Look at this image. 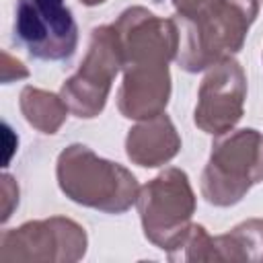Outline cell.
<instances>
[{
    "mask_svg": "<svg viewBox=\"0 0 263 263\" xmlns=\"http://www.w3.org/2000/svg\"><path fill=\"white\" fill-rule=\"evenodd\" d=\"M166 257L168 261H218L214 236L201 224H191L177 249Z\"/></svg>",
    "mask_w": 263,
    "mask_h": 263,
    "instance_id": "14",
    "label": "cell"
},
{
    "mask_svg": "<svg viewBox=\"0 0 263 263\" xmlns=\"http://www.w3.org/2000/svg\"><path fill=\"white\" fill-rule=\"evenodd\" d=\"M171 2L179 16H189V14H195L199 8H203L210 0H171Z\"/></svg>",
    "mask_w": 263,
    "mask_h": 263,
    "instance_id": "16",
    "label": "cell"
},
{
    "mask_svg": "<svg viewBox=\"0 0 263 263\" xmlns=\"http://www.w3.org/2000/svg\"><path fill=\"white\" fill-rule=\"evenodd\" d=\"M18 107L29 125H33L37 132L49 134V136L55 134L64 125V121L70 113L68 105L64 103V99L60 95L31 86V84L21 90Z\"/></svg>",
    "mask_w": 263,
    "mask_h": 263,
    "instance_id": "13",
    "label": "cell"
},
{
    "mask_svg": "<svg viewBox=\"0 0 263 263\" xmlns=\"http://www.w3.org/2000/svg\"><path fill=\"white\" fill-rule=\"evenodd\" d=\"M181 150V136L166 113L138 121L125 136L127 158L144 168L171 162Z\"/></svg>",
    "mask_w": 263,
    "mask_h": 263,
    "instance_id": "11",
    "label": "cell"
},
{
    "mask_svg": "<svg viewBox=\"0 0 263 263\" xmlns=\"http://www.w3.org/2000/svg\"><path fill=\"white\" fill-rule=\"evenodd\" d=\"M2 195H4V210H2V222H6L12 214V210L18 205V185L16 181L4 173L2 175Z\"/></svg>",
    "mask_w": 263,
    "mask_h": 263,
    "instance_id": "15",
    "label": "cell"
},
{
    "mask_svg": "<svg viewBox=\"0 0 263 263\" xmlns=\"http://www.w3.org/2000/svg\"><path fill=\"white\" fill-rule=\"evenodd\" d=\"M14 41L31 58L70 60L78 45V27L66 0H14Z\"/></svg>",
    "mask_w": 263,
    "mask_h": 263,
    "instance_id": "7",
    "label": "cell"
},
{
    "mask_svg": "<svg viewBox=\"0 0 263 263\" xmlns=\"http://www.w3.org/2000/svg\"><path fill=\"white\" fill-rule=\"evenodd\" d=\"M121 70L123 80L117 90L119 113L136 121L164 113L171 99L168 64H136Z\"/></svg>",
    "mask_w": 263,
    "mask_h": 263,
    "instance_id": "10",
    "label": "cell"
},
{
    "mask_svg": "<svg viewBox=\"0 0 263 263\" xmlns=\"http://www.w3.org/2000/svg\"><path fill=\"white\" fill-rule=\"evenodd\" d=\"M119 37L123 68L136 64H171L179 51L175 18H162L144 6L125 8L113 23Z\"/></svg>",
    "mask_w": 263,
    "mask_h": 263,
    "instance_id": "9",
    "label": "cell"
},
{
    "mask_svg": "<svg viewBox=\"0 0 263 263\" xmlns=\"http://www.w3.org/2000/svg\"><path fill=\"white\" fill-rule=\"evenodd\" d=\"M247 101V74L234 58H224L205 70L197 88L193 111L195 125L210 134L222 136L242 119Z\"/></svg>",
    "mask_w": 263,
    "mask_h": 263,
    "instance_id": "8",
    "label": "cell"
},
{
    "mask_svg": "<svg viewBox=\"0 0 263 263\" xmlns=\"http://www.w3.org/2000/svg\"><path fill=\"white\" fill-rule=\"evenodd\" d=\"M195 193L183 168L168 166L140 187L136 208L144 236L158 249L171 253L191 226Z\"/></svg>",
    "mask_w": 263,
    "mask_h": 263,
    "instance_id": "4",
    "label": "cell"
},
{
    "mask_svg": "<svg viewBox=\"0 0 263 263\" xmlns=\"http://www.w3.org/2000/svg\"><path fill=\"white\" fill-rule=\"evenodd\" d=\"M218 261L230 263H263V220L251 218L226 234L214 236Z\"/></svg>",
    "mask_w": 263,
    "mask_h": 263,
    "instance_id": "12",
    "label": "cell"
},
{
    "mask_svg": "<svg viewBox=\"0 0 263 263\" xmlns=\"http://www.w3.org/2000/svg\"><path fill=\"white\" fill-rule=\"evenodd\" d=\"M86 230L66 216L29 220L0 236L2 263H76L86 255Z\"/></svg>",
    "mask_w": 263,
    "mask_h": 263,
    "instance_id": "6",
    "label": "cell"
},
{
    "mask_svg": "<svg viewBox=\"0 0 263 263\" xmlns=\"http://www.w3.org/2000/svg\"><path fill=\"white\" fill-rule=\"evenodd\" d=\"M257 14L259 0H210L195 14H175L179 27L175 62L185 72H201L224 58H232L242 49Z\"/></svg>",
    "mask_w": 263,
    "mask_h": 263,
    "instance_id": "1",
    "label": "cell"
},
{
    "mask_svg": "<svg viewBox=\"0 0 263 263\" xmlns=\"http://www.w3.org/2000/svg\"><path fill=\"white\" fill-rule=\"evenodd\" d=\"M263 181V134L253 127L216 136L201 173V195L208 203L230 208Z\"/></svg>",
    "mask_w": 263,
    "mask_h": 263,
    "instance_id": "3",
    "label": "cell"
},
{
    "mask_svg": "<svg viewBox=\"0 0 263 263\" xmlns=\"http://www.w3.org/2000/svg\"><path fill=\"white\" fill-rule=\"evenodd\" d=\"M84 6H99V4H103V2H107V0H80Z\"/></svg>",
    "mask_w": 263,
    "mask_h": 263,
    "instance_id": "17",
    "label": "cell"
},
{
    "mask_svg": "<svg viewBox=\"0 0 263 263\" xmlns=\"http://www.w3.org/2000/svg\"><path fill=\"white\" fill-rule=\"evenodd\" d=\"M55 177L68 199L105 214L127 212L140 193L138 179L132 171L97 156L84 144H70L60 152Z\"/></svg>",
    "mask_w": 263,
    "mask_h": 263,
    "instance_id": "2",
    "label": "cell"
},
{
    "mask_svg": "<svg viewBox=\"0 0 263 263\" xmlns=\"http://www.w3.org/2000/svg\"><path fill=\"white\" fill-rule=\"evenodd\" d=\"M121 68L123 55L115 27H95L90 31L88 49L80 62V68L70 78H66L60 88V97L68 105L70 113L80 119L97 117L105 109L113 80Z\"/></svg>",
    "mask_w": 263,
    "mask_h": 263,
    "instance_id": "5",
    "label": "cell"
}]
</instances>
